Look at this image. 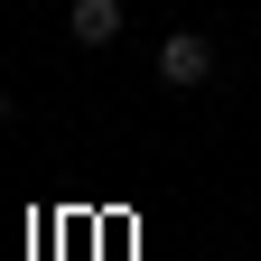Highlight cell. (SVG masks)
Returning <instances> with one entry per match:
<instances>
[{
	"label": "cell",
	"instance_id": "obj_2",
	"mask_svg": "<svg viewBox=\"0 0 261 261\" xmlns=\"http://www.w3.org/2000/svg\"><path fill=\"white\" fill-rule=\"evenodd\" d=\"M65 38L75 47H112L121 38V0H75V10H65Z\"/></svg>",
	"mask_w": 261,
	"mask_h": 261
},
{
	"label": "cell",
	"instance_id": "obj_3",
	"mask_svg": "<svg viewBox=\"0 0 261 261\" xmlns=\"http://www.w3.org/2000/svg\"><path fill=\"white\" fill-rule=\"evenodd\" d=\"M0 130H10V93H0Z\"/></svg>",
	"mask_w": 261,
	"mask_h": 261
},
{
	"label": "cell",
	"instance_id": "obj_1",
	"mask_svg": "<svg viewBox=\"0 0 261 261\" xmlns=\"http://www.w3.org/2000/svg\"><path fill=\"white\" fill-rule=\"evenodd\" d=\"M205 75H215V38H205V28H168V38H159V84L196 93Z\"/></svg>",
	"mask_w": 261,
	"mask_h": 261
}]
</instances>
